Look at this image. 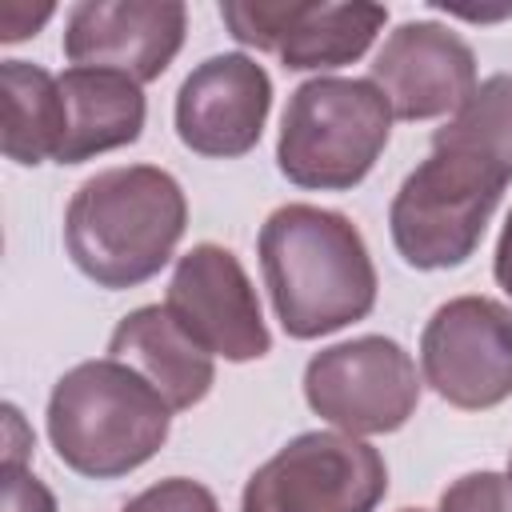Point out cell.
Instances as JSON below:
<instances>
[{"label":"cell","instance_id":"8992f818","mask_svg":"<svg viewBox=\"0 0 512 512\" xmlns=\"http://www.w3.org/2000/svg\"><path fill=\"white\" fill-rule=\"evenodd\" d=\"M388 492L384 456L348 432H300L240 492V512H376Z\"/></svg>","mask_w":512,"mask_h":512},{"label":"cell","instance_id":"7c38bea8","mask_svg":"<svg viewBox=\"0 0 512 512\" xmlns=\"http://www.w3.org/2000/svg\"><path fill=\"white\" fill-rule=\"evenodd\" d=\"M272 112V76L256 56L220 52L196 64L176 92V136L208 160H236L260 144Z\"/></svg>","mask_w":512,"mask_h":512},{"label":"cell","instance_id":"44dd1931","mask_svg":"<svg viewBox=\"0 0 512 512\" xmlns=\"http://www.w3.org/2000/svg\"><path fill=\"white\" fill-rule=\"evenodd\" d=\"M492 276H496V284H500V288L512 296V212L504 216V228H500V240H496Z\"/></svg>","mask_w":512,"mask_h":512},{"label":"cell","instance_id":"3957f363","mask_svg":"<svg viewBox=\"0 0 512 512\" xmlns=\"http://www.w3.org/2000/svg\"><path fill=\"white\" fill-rule=\"evenodd\" d=\"M184 228V188L156 164H120L88 176L64 212L72 264L108 292L160 276V268L176 256Z\"/></svg>","mask_w":512,"mask_h":512},{"label":"cell","instance_id":"7a4b0ae2","mask_svg":"<svg viewBox=\"0 0 512 512\" xmlns=\"http://www.w3.org/2000/svg\"><path fill=\"white\" fill-rule=\"evenodd\" d=\"M264 288L292 340H316L376 308V264L360 228L332 208L280 204L256 236Z\"/></svg>","mask_w":512,"mask_h":512},{"label":"cell","instance_id":"30bf717a","mask_svg":"<svg viewBox=\"0 0 512 512\" xmlns=\"http://www.w3.org/2000/svg\"><path fill=\"white\" fill-rule=\"evenodd\" d=\"M164 308L204 352L224 356L228 364L260 360L272 348L256 288L240 256L224 244L204 240L176 260Z\"/></svg>","mask_w":512,"mask_h":512},{"label":"cell","instance_id":"5b68a950","mask_svg":"<svg viewBox=\"0 0 512 512\" xmlns=\"http://www.w3.org/2000/svg\"><path fill=\"white\" fill-rule=\"evenodd\" d=\"M392 120L396 116L372 80L312 76L284 104L276 168L296 188L348 192L388 148Z\"/></svg>","mask_w":512,"mask_h":512},{"label":"cell","instance_id":"ac0fdd59","mask_svg":"<svg viewBox=\"0 0 512 512\" xmlns=\"http://www.w3.org/2000/svg\"><path fill=\"white\" fill-rule=\"evenodd\" d=\"M120 512H220L212 488H204L200 480L188 476H168L148 484L144 492H136Z\"/></svg>","mask_w":512,"mask_h":512},{"label":"cell","instance_id":"ba28073f","mask_svg":"<svg viewBox=\"0 0 512 512\" xmlns=\"http://www.w3.org/2000/svg\"><path fill=\"white\" fill-rule=\"evenodd\" d=\"M424 384L460 412H484L512 396V308L492 296L440 304L420 332Z\"/></svg>","mask_w":512,"mask_h":512},{"label":"cell","instance_id":"ffe728a7","mask_svg":"<svg viewBox=\"0 0 512 512\" xmlns=\"http://www.w3.org/2000/svg\"><path fill=\"white\" fill-rule=\"evenodd\" d=\"M48 16H52V4H40L36 12H32L28 4H4V12H0V40H4V44L28 40V36H36V28H40Z\"/></svg>","mask_w":512,"mask_h":512},{"label":"cell","instance_id":"52a82bcc","mask_svg":"<svg viewBox=\"0 0 512 512\" xmlns=\"http://www.w3.org/2000/svg\"><path fill=\"white\" fill-rule=\"evenodd\" d=\"M304 400L336 432H396L416 416L420 404L416 360L392 336H356L320 348L304 364Z\"/></svg>","mask_w":512,"mask_h":512},{"label":"cell","instance_id":"277c9868","mask_svg":"<svg viewBox=\"0 0 512 512\" xmlns=\"http://www.w3.org/2000/svg\"><path fill=\"white\" fill-rule=\"evenodd\" d=\"M172 432L168 400L128 364L100 356L68 368L48 396V440L76 476L116 480L148 464Z\"/></svg>","mask_w":512,"mask_h":512},{"label":"cell","instance_id":"7402d4cb","mask_svg":"<svg viewBox=\"0 0 512 512\" xmlns=\"http://www.w3.org/2000/svg\"><path fill=\"white\" fill-rule=\"evenodd\" d=\"M400 512H428V508H400Z\"/></svg>","mask_w":512,"mask_h":512},{"label":"cell","instance_id":"8fae6325","mask_svg":"<svg viewBox=\"0 0 512 512\" xmlns=\"http://www.w3.org/2000/svg\"><path fill=\"white\" fill-rule=\"evenodd\" d=\"M188 8L180 0H80L64 20L72 68H108L152 84L184 48Z\"/></svg>","mask_w":512,"mask_h":512},{"label":"cell","instance_id":"5bb4252c","mask_svg":"<svg viewBox=\"0 0 512 512\" xmlns=\"http://www.w3.org/2000/svg\"><path fill=\"white\" fill-rule=\"evenodd\" d=\"M108 356L140 372L172 412L196 408L216 384L212 352H204L164 304L128 312L108 336Z\"/></svg>","mask_w":512,"mask_h":512},{"label":"cell","instance_id":"2e32d148","mask_svg":"<svg viewBox=\"0 0 512 512\" xmlns=\"http://www.w3.org/2000/svg\"><path fill=\"white\" fill-rule=\"evenodd\" d=\"M0 92H4V156L24 168L56 160L68 132L60 76H52L32 60H4Z\"/></svg>","mask_w":512,"mask_h":512},{"label":"cell","instance_id":"6da1fadb","mask_svg":"<svg viewBox=\"0 0 512 512\" xmlns=\"http://www.w3.org/2000/svg\"><path fill=\"white\" fill-rule=\"evenodd\" d=\"M508 184L512 72H496L432 132V152L396 188L388 228L400 260L420 272L468 264Z\"/></svg>","mask_w":512,"mask_h":512},{"label":"cell","instance_id":"d6986e66","mask_svg":"<svg viewBox=\"0 0 512 512\" xmlns=\"http://www.w3.org/2000/svg\"><path fill=\"white\" fill-rule=\"evenodd\" d=\"M4 512H56V496L28 472L24 460H4Z\"/></svg>","mask_w":512,"mask_h":512},{"label":"cell","instance_id":"9a60e30c","mask_svg":"<svg viewBox=\"0 0 512 512\" xmlns=\"http://www.w3.org/2000/svg\"><path fill=\"white\" fill-rule=\"evenodd\" d=\"M60 92L68 108V132L56 164H84L140 140L148 104L132 76L108 68H68L60 76Z\"/></svg>","mask_w":512,"mask_h":512},{"label":"cell","instance_id":"e0dca14e","mask_svg":"<svg viewBox=\"0 0 512 512\" xmlns=\"http://www.w3.org/2000/svg\"><path fill=\"white\" fill-rule=\"evenodd\" d=\"M440 512H512V476L488 468L468 472L444 488Z\"/></svg>","mask_w":512,"mask_h":512},{"label":"cell","instance_id":"9c48e42d","mask_svg":"<svg viewBox=\"0 0 512 512\" xmlns=\"http://www.w3.org/2000/svg\"><path fill=\"white\" fill-rule=\"evenodd\" d=\"M220 20L232 40L272 52L288 72H324L360 60L388 24L384 4H272V0H224Z\"/></svg>","mask_w":512,"mask_h":512},{"label":"cell","instance_id":"603a6c76","mask_svg":"<svg viewBox=\"0 0 512 512\" xmlns=\"http://www.w3.org/2000/svg\"><path fill=\"white\" fill-rule=\"evenodd\" d=\"M508 476H512V456H508Z\"/></svg>","mask_w":512,"mask_h":512},{"label":"cell","instance_id":"4fadbf2b","mask_svg":"<svg viewBox=\"0 0 512 512\" xmlns=\"http://www.w3.org/2000/svg\"><path fill=\"white\" fill-rule=\"evenodd\" d=\"M396 120L456 116L476 92V52L436 20H404L380 44L368 76Z\"/></svg>","mask_w":512,"mask_h":512}]
</instances>
